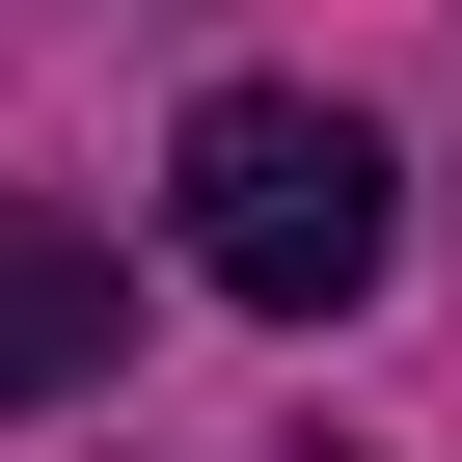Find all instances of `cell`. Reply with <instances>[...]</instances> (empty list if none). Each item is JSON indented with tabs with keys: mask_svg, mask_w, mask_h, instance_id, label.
I'll return each mask as SVG.
<instances>
[{
	"mask_svg": "<svg viewBox=\"0 0 462 462\" xmlns=\"http://www.w3.org/2000/svg\"><path fill=\"white\" fill-rule=\"evenodd\" d=\"M163 217H190V273L245 300V327H327V300H381V245H408V190H381V136H354L327 82H217V109L163 136Z\"/></svg>",
	"mask_w": 462,
	"mask_h": 462,
	"instance_id": "1",
	"label": "cell"
},
{
	"mask_svg": "<svg viewBox=\"0 0 462 462\" xmlns=\"http://www.w3.org/2000/svg\"><path fill=\"white\" fill-rule=\"evenodd\" d=\"M0 408H109V245L55 190H0Z\"/></svg>",
	"mask_w": 462,
	"mask_h": 462,
	"instance_id": "2",
	"label": "cell"
}]
</instances>
